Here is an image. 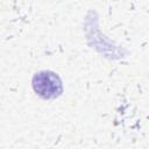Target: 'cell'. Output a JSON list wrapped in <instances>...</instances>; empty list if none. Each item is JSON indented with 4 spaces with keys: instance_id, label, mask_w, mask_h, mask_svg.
I'll return each instance as SVG.
<instances>
[{
    "instance_id": "6da1fadb",
    "label": "cell",
    "mask_w": 149,
    "mask_h": 149,
    "mask_svg": "<svg viewBox=\"0 0 149 149\" xmlns=\"http://www.w3.org/2000/svg\"><path fill=\"white\" fill-rule=\"evenodd\" d=\"M33 88L37 95L43 99L57 98L62 91V81L59 77L51 71H40L33 77Z\"/></svg>"
}]
</instances>
